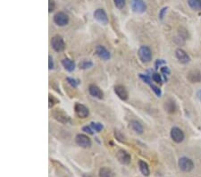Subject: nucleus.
Wrapping results in <instances>:
<instances>
[{"mask_svg": "<svg viewBox=\"0 0 201 177\" xmlns=\"http://www.w3.org/2000/svg\"><path fill=\"white\" fill-rule=\"evenodd\" d=\"M51 46H52V49L57 53L64 51L65 49V43L64 41V39L59 35H55L54 37H52Z\"/></svg>", "mask_w": 201, "mask_h": 177, "instance_id": "nucleus-1", "label": "nucleus"}, {"mask_svg": "<svg viewBox=\"0 0 201 177\" xmlns=\"http://www.w3.org/2000/svg\"><path fill=\"white\" fill-rule=\"evenodd\" d=\"M138 55H139V59L141 60V62L143 63H149L152 60V51L147 46H141L139 49Z\"/></svg>", "mask_w": 201, "mask_h": 177, "instance_id": "nucleus-2", "label": "nucleus"}, {"mask_svg": "<svg viewBox=\"0 0 201 177\" xmlns=\"http://www.w3.org/2000/svg\"><path fill=\"white\" fill-rule=\"evenodd\" d=\"M178 165H179L180 169L183 172H190L193 170L194 168V163L193 161L190 158H188L186 156L180 157L178 162Z\"/></svg>", "mask_w": 201, "mask_h": 177, "instance_id": "nucleus-3", "label": "nucleus"}, {"mask_svg": "<svg viewBox=\"0 0 201 177\" xmlns=\"http://www.w3.org/2000/svg\"><path fill=\"white\" fill-rule=\"evenodd\" d=\"M130 8L136 14H143L147 9V6L143 0H130Z\"/></svg>", "mask_w": 201, "mask_h": 177, "instance_id": "nucleus-4", "label": "nucleus"}, {"mask_svg": "<svg viewBox=\"0 0 201 177\" xmlns=\"http://www.w3.org/2000/svg\"><path fill=\"white\" fill-rule=\"evenodd\" d=\"M75 142L78 146L81 147V148H84V149H88L91 146V140L85 134L79 133V134L76 135Z\"/></svg>", "mask_w": 201, "mask_h": 177, "instance_id": "nucleus-5", "label": "nucleus"}, {"mask_svg": "<svg viewBox=\"0 0 201 177\" xmlns=\"http://www.w3.org/2000/svg\"><path fill=\"white\" fill-rule=\"evenodd\" d=\"M54 21L58 26H65L69 22V17L64 12H58L54 15Z\"/></svg>", "mask_w": 201, "mask_h": 177, "instance_id": "nucleus-6", "label": "nucleus"}, {"mask_svg": "<svg viewBox=\"0 0 201 177\" xmlns=\"http://www.w3.org/2000/svg\"><path fill=\"white\" fill-rule=\"evenodd\" d=\"M184 133L182 132V130H180L178 127H172L171 130V138L174 142L176 143H180L183 142L184 140Z\"/></svg>", "mask_w": 201, "mask_h": 177, "instance_id": "nucleus-7", "label": "nucleus"}, {"mask_svg": "<svg viewBox=\"0 0 201 177\" xmlns=\"http://www.w3.org/2000/svg\"><path fill=\"white\" fill-rule=\"evenodd\" d=\"M116 158L118 159V161L122 165H129L130 163L131 157L129 153L126 150L123 149H119L116 153Z\"/></svg>", "mask_w": 201, "mask_h": 177, "instance_id": "nucleus-8", "label": "nucleus"}, {"mask_svg": "<svg viewBox=\"0 0 201 177\" xmlns=\"http://www.w3.org/2000/svg\"><path fill=\"white\" fill-rule=\"evenodd\" d=\"M74 110H75L76 114L79 116L80 118H86L89 114V108L80 103H76L74 105Z\"/></svg>", "mask_w": 201, "mask_h": 177, "instance_id": "nucleus-9", "label": "nucleus"}, {"mask_svg": "<svg viewBox=\"0 0 201 177\" xmlns=\"http://www.w3.org/2000/svg\"><path fill=\"white\" fill-rule=\"evenodd\" d=\"M94 18L103 25H107L108 23L107 15L103 9H97L94 13Z\"/></svg>", "mask_w": 201, "mask_h": 177, "instance_id": "nucleus-10", "label": "nucleus"}, {"mask_svg": "<svg viewBox=\"0 0 201 177\" xmlns=\"http://www.w3.org/2000/svg\"><path fill=\"white\" fill-rule=\"evenodd\" d=\"M96 54L98 57H100L103 60H109L111 57V54L105 47L98 45L96 48Z\"/></svg>", "mask_w": 201, "mask_h": 177, "instance_id": "nucleus-11", "label": "nucleus"}, {"mask_svg": "<svg viewBox=\"0 0 201 177\" xmlns=\"http://www.w3.org/2000/svg\"><path fill=\"white\" fill-rule=\"evenodd\" d=\"M175 57L179 60L180 63L181 64H188L190 60V58L189 57V55L186 52L181 49H177L175 51Z\"/></svg>", "mask_w": 201, "mask_h": 177, "instance_id": "nucleus-12", "label": "nucleus"}, {"mask_svg": "<svg viewBox=\"0 0 201 177\" xmlns=\"http://www.w3.org/2000/svg\"><path fill=\"white\" fill-rule=\"evenodd\" d=\"M89 92L94 98H97L98 99H102L104 98V93L100 90V88L95 84H90L89 86Z\"/></svg>", "mask_w": 201, "mask_h": 177, "instance_id": "nucleus-13", "label": "nucleus"}, {"mask_svg": "<svg viewBox=\"0 0 201 177\" xmlns=\"http://www.w3.org/2000/svg\"><path fill=\"white\" fill-rule=\"evenodd\" d=\"M188 80L192 82V83H197V82H201V72L198 70H193L188 72L187 75Z\"/></svg>", "mask_w": 201, "mask_h": 177, "instance_id": "nucleus-14", "label": "nucleus"}, {"mask_svg": "<svg viewBox=\"0 0 201 177\" xmlns=\"http://www.w3.org/2000/svg\"><path fill=\"white\" fill-rule=\"evenodd\" d=\"M115 94L118 96L119 99L122 100H127L128 99V92L126 91V89L122 85H117L115 87Z\"/></svg>", "mask_w": 201, "mask_h": 177, "instance_id": "nucleus-15", "label": "nucleus"}, {"mask_svg": "<svg viewBox=\"0 0 201 177\" xmlns=\"http://www.w3.org/2000/svg\"><path fill=\"white\" fill-rule=\"evenodd\" d=\"M130 128L133 132H135L136 133H138V134H142V133H143V126H142V124H141L139 122H138V121H130Z\"/></svg>", "mask_w": 201, "mask_h": 177, "instance_id": "nucleus-16", "label": "nucleus"}, {"mask_svg": "<svg viewBox=\"0 0 201 177\" xmlns=\"http://www.w3.org/2000/svg\"><path fill=\"white\" fill-rule=\"evenodd\" d=\"M53 116L55 117V119H57V121H59L60 123H66L68 122H70V118L65 114V113L61 112V111H56L53 113Z\"/></svg>", "mask_w": 201, "mask_h": 177, "instance_id": "nucleus-17", "label": "nucleus"}, {"mask_svg": "<svg viewBox=\"0 0 201 177\" xmlns=\"http://www.w3.org/2000/svg\"><path fill=\"white\" fill-rule=\"evenodd\" d=\"M62 65L64 66V68H65V70L68 72L74 71V69H75V63H74V61H72V60L69 59V58L63 59L62 60Z\"/></svg>", "mask_w": 201, "mask_h": 177, "instance_id": "nucleus-18", "label": "nucleus"}, {"mask_svg": "<svg viewBox=\"0 0 201 177\" xmlns=\"http://www.w3.org/2000/svg\"><path fill=\"white\" fill-rule=\"evenodd\" d=\"M139 170L141 172V174L145 175V176H148L150 175V171H149V167L147 162H145L144 160H139Z\"/></svg>", "mask_w": 201, "mask_h": 177, "instance_id": "nucleus-19", "label": "nucleus"}, {"mask_svg": "<svg viewBox=\"0 0 201 177\" xmlns=\"http://www.w3.org/2000/svg\"><path fill=\"white\" fill-rule=\"evenodd\" d=\"M99 177H115V174L113 173V171L109 169L108 167H101L99 169V173H98Z\"/></svg>", "mask_w": 201, "mask_h": 177, "instance_id": "nucleus-20", "label": "nucleus"}, {"mask_svg": "<svg viewBox=\"0 0 201 177\" xmlns=\"http://www.w3.org/2000/svg\"><path fill=\"white\" fill-rule=\"evenodd\" d=\"M165 110L168 112V113H174L176 111V105H175V102L173 100H168L166 101L165 104Z\"/></svg>", "mask_w": 201, "mask_h": 177, "instance_id": "nucleus-21", "label": "nucleus"}, {"mask_svg": "<svg viewBox=\"0 0 201 177\" xmlns=\"http://www.w3.org/2000/svg\"><path fill=\"white\" fill-rule=\"evenodd\" d=\"M188 4L194 10H197V11L201 10L200 0H188Z\"/></svg>", "mask_w": 201, "mask_h": 177, "instance_id": "nucleus-22", "label": "nucleus"}, {"mask_svg": "<svg viewBox=\"0 0 201 177\" xmlns=\"http://www.w3.org/2000/svg\"><path fill=\"white\" fill-rule=\"evenodd\" d=\"M92 66H93V63H92L90 60H86V59L80 61L79 64L80 69H83V70L89 69V68H90V67H92Z\"/></svg>", "mask_w": 201, "mask_h": 177, "instance_id": "nucleus-23", "label": "nucleus"}, {"mask_svg": "<svg viewBox=\"0 0 201 177\" xmlns=\"http://www.w3.org/2000/svg\"><path fill=\"white\" fill-rule=\"evenodd\" d=\"M90 126L92 127L94 131H96V132H98V133H99L101 132L102 130H103V125L101 124L100 123H96V122H92L91 123H90Z\"/></svg>", "mask_w": 201, "mask_h": 177, "instance_id": "nucleus-24", "label": "nucleus"}, {"mask_svg": "<svg viewBox=\"0 0 201 177\" xmlns=\"http://www.w3.org/2000/svg\"><path fill=\"white\" fill-rule=\"evenodd\" d=\"M66 82L70 84V85L73 87V88H76L78 84H79V82L77 81V80H75V79L71 78V77H67L66 78Z\"/></svg>", "mask_w": 201, "mask_h": 177, "instance_id": "nucleus-25", "label": "nucleus"}, {"mask_svg": "<svg viewBox=\"0 0 201 177\" xmlns=\"http://www.w3.org/2000/svg\"><path fill=\"white\" fill-rule=\"evenodd\" d=\"M152 79H153V81L155 82H157V83H159V84H162V77H161V75L159 74V73H153V75H152Z\"/></svg>", "mask_w": 201, "mask_h": 177, "instance_id": "nucleus-26", "label": "nucleus"}, {"mask_svg": "<svg viewBox=\"0 0 201 177\" xmlns=\"http://www.w3.org/2000/svg\"><path fill=\"white\" fill-rule=\"evenodd\" d=\"M115 1V7L118 9H122L125 7V0H114Z\"/></svg>", "mask_w": 201, "mask_h": 177, "instance_id": "nucleus-27", "label": "nucleus"}, {"mask_svg": "<svg viewBox=\"0 0 201 177\" xmlns=\"http://www.w3.org/2000/svg\"><path fill=\"white\" fill-rule=\"evenodd\" d=\"M115 138H116V139H117L119 142H123L124 141H125V138H124V136H123V135H122V133L119 132V131H117V130H115Z\"/></svg>", "mask_w": 201, "mask_h": 177, "instance_id": "nucleus-28", "label": "nucleus"}, {"mask_svg": "<svg viewBox=\"0 0 201 177\" xmlns=\"http://www.w3.org/2000/svg\"><path fill=\"white\" fill-rule=\"evenodd\" d=\"M139 78L141 79L142 81H143L144 82H146V83H148V84H151V80L150 78L148 76V75H146V74H142V73H140L139 74Z\"/></svg>", "mask_w": 201, "mask_h": 177, "instance_id": "nucleus-29", "label": "nucleus"}, {"mask_svg": "<svg viewBox=\"0 0 201 177\" xmlns=\"http://www.w3.org/2000/svg\"><path fill=\"white\" fill-rule=\"evenodd\" d=\"M150 87H151V89H152V91H153L156 93V95H157L158 97H160V96H161V94H162V91H161V90H160V89H159L158 87H157V86H155V85H153L152 83L150 84Z\"/></svg>", "mask_w": 201, "mask_h": 177, "instance_id": "nucleus-30", "label": "nucleus"}, {"mask_svg": "<svg viewBox=\"0 0 201 177\" xmlns=\"http://www.w3.org/2000/svg\"><path fill=\"white\" fill-rule=\"evenodd\" d=\"M82 131L83 132H85V133H89V134H93V132L94 130L92 129V127L91 126H84V127L82 128Z\"/></svg>", "mask_w": 201, "mask_h": 177, "instance_id": "nucleus-31", "label": "nucleus"}, {"mask_svg": "<svg viewBox=\"0 0 201 177\" xmlns=\"http://www.w3.org/2000/svg\"><path fill=\"white\" fill-rule=\"evenodd\" d=\"M49 4H48V12L51 13L55 10V2L53 0H48Z\"/></svg>", "mask_w": 201, "mask_h": 177, "instance_id": "nucleus-32", "label": "nucleus"}, {"mask_svg": "<svg viewBox=\"0 0 201 177\" xmlns=\"http://www.w3.org/2000/svg\"><path fill=\"white\" fill-rule=\"evenodd\" d=\"M161 72H162V73H164V75H168V74L170 73V70L168 69V67L164 66V67H162V68H161Z\"/></svg>", "mask_w": 201, "mask_h": 177, "instance_id": "nucleus-33", "label": "nucleus"}, {"mask_svg": "<svg viewBox=\"0 0 201 177\" xmlns=\"http://www.w3.org/2000/svg\"><path fill=\"white\" fill-rule=\"evenodd\" d=\"M48 68H49V70L54 68V62H53V58L51 57V56L48 57Z\"/></svg>", "mask_w": 201, "mask_h": 177, "instance_id": "nucleus-34", "label": "nucleus"}, {"mask_svg": "<svg viewBox=\"0 0 201 177\" xmlns=\"http://www.w3.org/2000/svg\"><path fill=\"white\" fill-rule=\"evenodd\" d=\"M166 10H167V7H164V8L160 11V13H159V17H160V19H161V20L164 18L165 14L166 13Z\"/></svg>", "mask_w": 201, "mask_h": 177, "instance_id": "nucleus-35", "label": "nucleus"}, {"mask_svg": "<svg viewBox=\"0 0 201 177\" xmlns=\"http://www.w3.org/2000/svg\"><path fill=\"white\" fill-rule=\"evenodd\" d=\"M197 96H198V98H199V99L201 101V90H199V91H198V93H197Z\"/></svg>", "mask_w": 201, "mask_h": 177, "instance_id": "nucleus-36", "label": "nucleus"}, {"mask_svg": "<svg viewBox=\"0 0 201 177\" xmlns=\"http://www.w3.org/2000/svg\"><path fill=\"white\" fill-rule=\"evenodd\" d=\"M83 177H93L92 175H87V174H85V175H83Z\"/></svg>", "mask_w": 201, "mask_h": 177, "instance_id": "nucleus-37", "label": "nucleus"}, {"mask_svg": "<svg viewBox=\"0 0 201 177\" xmlns=\"http://www.w3.org/2000/svg\"><path fill=\"white\" fill-rule=\"evenodd\" d=\"M200 2H201V0H200Z\"/></svg>", "mask_w": 201, "mask_h": 177, "instance_id": "nucleus-38", "label": "nucleus"}]
</instances>
